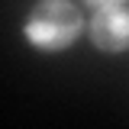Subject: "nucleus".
<instances>
[{
	"label": "nucleus",
	"instance_id": "f257e3e1",
	"mask_svg": "<svg viewBox=\"0 0 129 129\" xmlns=\"http://www.w3.org/2000/svg\"><path fill=\"white\" fill-rule=\"evenodd\" d=\"M81 32V13L68 0H42L26 19V39L42 52H58L71 45Z\"/></svg>",
	"mask_w": 129,
	"mask_h": 129
},
{
	"label": "nucleus",
	"instance_id": "f03ea898",
	"mask_svg": "<svg viewBox=\"0 0 129 129\" xmlns=\"http://www.w3.org/2000/svg\"><path fill=\"white\" fill-rule=\"evenodd\" d=\"M90 39L100 52H123L129 45V13L123 7H103L90 19Z\"/></svg>",
	"mask_w": 129,
	"mask_h": 129
},
{
	"label": "nucleus",
	"instance_id": "7ed1b4c3",
	"mask_svg": "<svg viewBox=\"0 0 129 129\" xmlns=\"http://www.w3.org/2000/svg\"><path fill=\"white\" fill-rule=\"evenodd\" d=\"M90 7H97V10H103V7H123V0H87Z\"/></svg>",
	"mask_w": 129,
	"mask_h": 129
}]
</instances>
